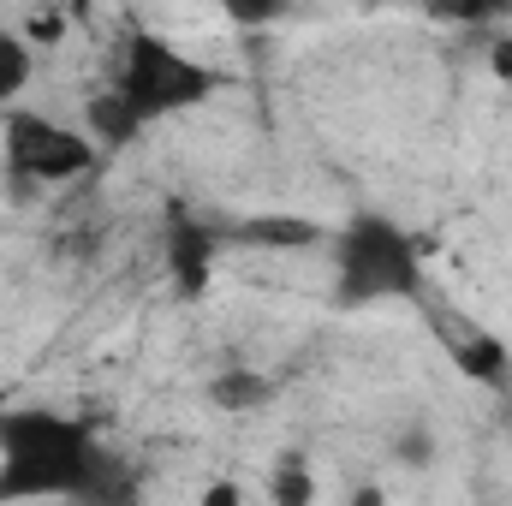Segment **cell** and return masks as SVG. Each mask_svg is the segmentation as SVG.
<instances>
[{
	"mask_svg": "<svg viewBox=\"0 0 512 506\" xmlns=\"http://www.w3.org/2000/svg\"><path fill=\"white\" fill-rule=\"evenodd\" d=\"M90 477H96V447L72 417L48 405L0 411V506L78 495L90 489Z\"/></svg>",
	"mask_w": 512,
	"mask_h": 506,
	"instance_id": "obj_1",
	"label": "cell"
},
{
	"mask_svg": "<svg viewBox=\"0 0 512 506\" xmlns=\"http://www.w3.org/2000/svg\"><path fill=\"white\" fill-rule=\"evenodd\" d=\"M126 114L137 126H155V120H173V114H191L203 108L209 96L227 90V72L197 60L191 48L155 36V30H137L126 48H120V66H114V84H108Z\"/></svg>",
	"mask_w": 512,
	"mask_h": 506,
	"instance_id": "obj_2",
	"label": "cell"
},
{
	"mask_svg": "<svg viewBox=\"0 0 512 506\" xmlns=\"http://www.w3.org/2000/svg\"><path fill=\"white\" fill-rule=\"evenodd\" d=\"M0 149H6L12 179H24V185H78L102 161V149L90 143L84 126H66L36 108H12L0 120Z\"/></svg>",
	"mask_w": 512,
	"mask_h": 506,
	"instance_id": "obj_3",
	"label": "cell"
},
{
	"mask_svg": "<svg viewBox=\"0 0 512 506\" xmlns=\"http://www.w3.org/2000/svg\"><path fill=\"white\" fill-rule=\"evenodd\" d=\"M340 280H346V298L352 304H370V298H399L417 286V251L411 239L382 221V215H358L346 233H340Z\"/></svg>",
	"mask_w": 512,
	"mask_h": 506,
	"instance_id": "obj_4",
	"label": "cell"
},
{
	"mask_svg": "<svg viewBox=\"0 0 512 506\" xmlns=\"http://www.w3.org/2000/svg\"><path fill=\"white\" fill-rule=\"evenodd\" d=\"M167 274H173V286L185 292V298H197L203 286H209V268H215V239L203 233V227H191V221H173L167 227Z\"/></svg>",
	"mask_w": 512,
	"mask_h": 506,
	"instance_id": "obj_5",
	"label": "cell"
},
{
	"mask_svg": "<svg viewBox=\"0 0 512 506\" xmlns=\"http://www.w3.org/2000/svg\"><path fill=\"white\" fill-rule=\"evenodd\" d=\"M30 84H36V42L18 24H0V108L12 114Z\"/></svg>",
	"mask_w": 512,
	"mask_h": 506,
	"instance_id": "obj_6",
	"label": "cell"
},
{
	"mask_svg": "<svg viewBox=\"0 0 512 506\" xmlns=\"http://www.w3.org/2000/svg\"><path fill=\"white\" fill-rule=\"evenodd\" d=\"M316 501H322L316 465L304 453H280L268 465V506H316Z\"/></svg>",
	"mask_w": 512,
	"mask_h": 506,
	"instance_id": "obj_7",
	"label": "cell"
},
{
	"mask_svg": "<svg viewBox=\"0 0 512 506\" xmlns=\"http://www.w3.org/2000/svg\"><path fill=\"white\" fill-rule=\"evenodd\" d=\"M268 399H274V381L262 376V370H221V376L209 381V405H215V411H227V417L262 411Z\"/></svg>",
	"mask_w": 512,
	"mask_h": 506,
	"instance_id": "obj_8",
	"label": "cell"
},
{
	"mask_svg": "<svg viewBox=\"0 0 512 506\" xmlns=\"http://www.w3.org/2000/svg\"><path fill=\"white\" fill-rule=\"evenodd\" d=\"M239 239L256 245V251H304V245L322 239V227L304 221V215H256V221L239 227Z\"/></svg>",
	"mask_w": 512,
	"mask_h": 506,
	"instance_id": "obj_9",
	"label": "cell"
},
{
	"mask_svg": "<svg viewBox=\"0 0 512 506\" xmlns=\"http://www.w3.org/2000/svg\"><path fill=\"white\" fill-rule=\"evenodd\" d=\"M84 131H90L96 149H120V143H131L143 126L126 114V102H120L114 90H102V96H90V108H84Z\"/></svg>",
	"mask_w": 512,
	"mask_h": 506,
	"instance_id": "obj_10",
	"label": "cell"
},
{
	"mask_svg": "<svg viewBox=\"0 0 512 506\" xmlns=\"http://www.w3.org/2000/svg\"><path fill=\"white\" fill-rule=\"evenodd\" d=\"M453 370L465 381H507V346L495 340V334H471V340H459L453 346Z\"/></svg>",
	"mask_w": 512,
	"mask_h": 506,
	"instance_id": "obj_11",
	"label": "cell"
},
{
	"mask_svg": "<svg viewBox=\"0 0 512 506\" xmlns=\"http://www.w3.org/2000/svg\"><path fill=\"white\" fill-rule=\"evenodd\" d=\"M197 506H245V489H239L233 477H209L203 495H197Z\"/></svg>",
	"mask_w": 512,
	"mask_h": 506,
	"instance_id": "obj_12",
	"label": "cell"
},
{
	"mask_svg": "<svg viewBox=\"0 0 512 506\" xmlns=\"http://www.w3.org/2000/svg\"><path fill=\"white\" fill-rule=\"evenodd\" d=\"M495 78H512V42L495 48Z\"/></svg>",
	"mask_w": 512,
	"mask_h": 506,
	"instance_id": "obj_13",
	"label": "cell"
},
{
	"mask_svg": "<svg viewBox=\"0 0 512 506\" xmlns=\"http://www.w3.org/2000/svg\"><path fill=\"white\" fill-rule=\"evenodd\" d=\"M352 506H387V495H382V489H358V495H352Z\"/></svg>",
	"mask_w": 512,
	"mask_h": 506,
	"instance_id": "obj_14",
	"label": "cell"
}]
</instances>
